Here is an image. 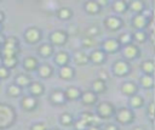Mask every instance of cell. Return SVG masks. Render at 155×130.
I'll return each instance as SVG.
<instances>
[{"label": "cell", "mask_w": 155, "mask_h": 130, "mask_svg": "<svg viewBox=\"0 0 155 130\" xmlns=\"http://www.w3.org/2000/svg\"><path fill=\"white\" fill-rule=\"evenodd\" d=\"M115 107L113 103L108 102V101H102L97 104L96 107V114L101 118V119H109L115 114Z\"/></svg>", "instance_id": "6da1fadb"}, {"label": "cell", "mask_w": 155, "mask_h": 130, "mask_svg": "<svg viewBox=\"0 0 155 130\" xmlns=\"http://www.w3.org/2000/svg\"><path fill=\"white\" fill-rule=\"evenodd\" d=\"M15 112L7 104H0V128H7L15 120Z\"/></svg>", "instance_id": "7a4b0ae2"}, {"label": "cell", "mask_w": 155, "mask_h": 130, "mask_svg": "<svg viewBox=\"0 0 155 130\" xmlns=\"http://www.w3.org/2000/svg\"><path fill=\"white\" fill-rule=\"evenodd\" d=\"M114 117H115L116 121L120 124H131L134 120V114H133L132 109L128 107H122V108L116 109Z\"/></svg>", "instance_id": "3957f363"}, {"label": "cell", "mask_w": 155, "mask_h": 130, "mask_svg": "<svg viewBox=\"0 0 155 130\" xmlns=\"http://www.w3.org/2000/svg\"><path fill=\"white\" fill-rule=\"evenodd\" d=\"M18 52V43L17 39L13 36H10L5 40L4 44V49H2V55L4 57H11V56H16V53Z\"/></svg>", "instance_id": "277c9868"}, {"label": "cell", "mask_w": 155, "mask_h": 130, "mask_svg": "<svg viewBox=\"0 0 155 130\" xmlns=\"http://www.w3.org/2000/svg\"><path fill=\"white\" fill-rule=\"evenodd\" d=\"M131 72V66L127 61L119 60L113 63V73L117 77H125Z\"/></svg>", "instance_id": "5b68a950"}, {"label": "cell", "mask_w": 155, "mask_h": 130, "mask_svg": "<svg viewBox=\"0 0 155 130\" xmlns=\"http://www.w3.org/2000/svg\"><path fill=\"white\" fill-rule=\"evenodd\" d=\"M50 40L52 45H57V46H62L67 43L68 40V34L64 30H54L51 33L50 35Z\"/></svg>", "instance_id": "8992f818"}, {"label": "cell", "mask_w": 155, "mask_h": 130, "mask_svg": "<svg viewBox=\"0 0 155 130\" xmlns=\"http://www.w3.org/2000/svg\"><path fill=\"white\" fill-rule=\"evenodd\" d=\"M120 49V44L116 39H107L102 43V50L105 52V53H115L117 52Z\"/></svg>", "instance_id": "52a82bcc"}, {"label": "cell", "mask_w": 155, "mask_h": 130, "mask_svg": "<svg viewBox=\"0 0 155 130\" xmlns=\"http://www.w3.org/2000/svg\"><path fill=\"white\" fill-rule=\"evenodd\" d=\"M104 26L109 30H117L122 27V19L117 16H109L104 21Z\"/></svg>", "instance_id": "ba28073f"}, {"label": "cell", "mask_w": 155, "mask_h": 130, "mask_svg": "<svg viewBox=\"0 0 155 130\" xmlns=\"http://www.w3.org/2000/svg\"><path fill=\"white\" fill-rule=\"evenodd\" d=\"M24 38L29 44H35L40 40L41 38V32L38 28H28L24 33Z\"/></svg>", "instance_id": "9c48e42d"}, {"label": "cell", "mask_w": 155, "mask_h": 130, "mask_svg": "<svg viewBox=\"0 0 155 130\" xmlns=\"http://www.w3.org/2000/svg\"><path fill=\"white\" fill-rule=\"evenodd\" d=\"M147 24H148V18L143 13L134 15V17L132 18V27L136 30H143L147 27Z\"/></svg>", "instance_id": "30bf717a"}, {"label": "cell", "mask_w": 155, "mask_h": 130, "mask_svg": "<svg viewBox=\"0 0 155 130\" xmlns=\"http://www.w3.org/2000/svg\"><path fill=\"white\" fill-rule=\"evenodd\" d=\"M122 53H124L126 60H133L139 55V49L136 44H130V45H126L124 47Z\"/></svg>", "instance_id": "8fae6325"}, {"label": "cell", "mask_w": 155, "mask_h": 130, "mask_svg": "<svg viewBox=\"0 0 155 130\" xmlns=\"http://www.w3.org/2000/svg\"><path fill=\"white\" fill-rule=\"evenodd\" d=\"M90 61L94 64H102L104 61H105V52L102 50V49H97V50H93L90 55Z\"/></svg>", "instance_id": "7c38bea8"}, {"label": "cell", "mask_w": 155, "mask_h": 130, "mask_svg": "<svg viewBox=\"0 0 155 130\" xmlns=\"http://www.w3.org/2000/svg\"><path fill=\"white\" fill-rule=\"evenodd\" d=\"M137 91H138V86L136 83L133 81H126L121 85V92L126 96H133V95H137Z\"/></svg>", "instance_id": "4fadbf2b"}, {"label": "cell", "mask_w": 155, "mask_h": 130, "mask_svg": "<svg viewBox=\"0 0 155 130\" xmlns=\"http://www.w3.org/2000/svg\"><path fill=\"white\" fill-rule=\"evenodd\" d=\"M50 101L53 104H63L67 101L64 91H62V90H53L51 92V95H50Z\"/></svg>", "instance_id": "5bb4252c"}, {"label": "cell", "mask_w": 155, "mask_h": 130, "mask_svg": "<svg viewBox=\"0 0 155 130\" xmlns=\"http://www.w3.org/2000/svg\"><path fill=\"white\" fill-rule=\"evenodd\" d=\"M21 104H22L23 109H25V111H34L38 106V100L34 96H24L22 98Z\"/></svg>", "instance_id": "9a60e30c"}, {"label": "cell", "mask_w": 155, "mask_h": 130, "mask_svg": "<svg viewBox=\"0 0 155 130\" xmlns=\"http://www.w3.org/2000/svg\"><path fill=\"white\" fill-rule=\"evenodd\" d=\"M82 104H86V106H91V104H94L97 102V94H94L92 90L91 91H85L81 94V97H80Z\"/></svg>", "instance_id": "2e32d148"}, {"label": "cell", "mask_w": 155, "mask_h": 130, "mask_svg": "<svg viewBox=\"0 0 155 130\" xmlns=\"http://www.w3.org/2000/svg\"><path fill=\"white\" fill-rule=\"evenodd\" d=\"M64 94H65V98L67 100L75 101V100H78V98L81 97V94L82 92L78 87H75V86H69V87H67V90L64 91Z\"/></svg>", "instance_id": "e0dca14e"}, {"label": "cell", "mask_w": 155, "mask_h": 130, "mask_svg": "<svg viewBox=\"0 0 155 130\" xmlns=\"http://www.w3.org/2000/svg\"><path fill=\"white\" fill-rule=\"evenodd\" d=\"M84 7H85V11L90 15H97L99 11H101V6L98 5L97 1L94 0H90V1H86L84 4Z\"/></svg>", "instance_id": "ac0fdd59"}, {"label": "cell", "mask_w": 155, "mask_h": 130, "mask_svg": "<svg viewBox=\"0 0 155 130\" xmlns=\"http://www.w3.org/2000/svg\"><path fill=\"white\" fill-rule=\"evenodd\" d=\"M74 61L78 66H85L87 64V62L90 61V57L86 52H84L82 50H79L74 53Z\"/></svg>", "instance_id": "d6986e66"}, {"label": "cell", "mask_w": 155, "mask_h": 130, "mask_svg": "<svg viewBox=\"0 0 155 130\" xmlns=\"http://www.w3.org/2000/svg\"><path fill=\"white\" fill-rule=\"evenodd\" d=\"M29 91H30L31 96L36 97V96H40V95L44 94L45 87H44V85H42L41 83H39V81H33V83H30V85H29Z\"/></svg>", "instance_id": "ffe728a7"}, {"label": "cell", "mask_w": 155, "mask_h": 130, "mask_svg": "<svg viewBox=\"0 0 155 130\" xmlns=\"http://www.w3.org/2000/svg\"><path fill=\"white\" fill-rule=\"evenodd\" d=\"M144 2L140 1V0H132L131 2H128V9L130 11L134 12L136 15H139V13H143L144 11Z\"/></svg>", "instance_id": "44dd1931"}, {"label": "cell", "mask_w": 155, "mask_h": 130, "mask_svg": "<svg viewBox=\"0 0 155 130\" xmlns=\"http://www.w3.org/2000/svg\"><path fill=\"white\" fill-rule=\"evenodd\" d=\"M140 69L144 74H148V75H151L154 72H155V63L153 60H145L140 63Z\"/></svg>", "instance_id": "7402d4cb"}, {"label": "cell", "mask_w": 155, "mask_h": 130, "mask_svg": "<svg viewBox=\"0 0 155 130\" xmlns=\"http://www.w3.org/2000/svg\"><path fill=\"white\" fill-rule=\"evenodd\" d=\"M74 74H75V70H74V68H71L70 66H63V67H61V69H59V77H61L62 79H64V80H70V79H73Z\"/></svg>", "instance_id": "603a6c76"}, {"label": "cell", "mask_w": 155, "mask_h": 130, "mask_svg": "<svg viewBox=\"0 0 155 130\" xmlns=\"http://www.w3.org/2000/svg\"><path fill=\"white\" fill-rule=\"evenodd\" d=\"M107 90V85H105V81L104 80H102V79H99V78H97L96 80H93V83H92V91L94 92V94H103L104 91Z\"/></svg>", "instance_id": "cb8c5ba5"}, {"label": "cell", "mask_w": 155, "mask_h": 130, "mask_svg": "<svg viewBox=\"0 0 155 130\" xmlns=\"http://www.w3.org/2000/svg\"><path fill=\"white\" fill-rule=\"evenodd\" d=\"M38 52L42 57H48V56H51L53 53V45L52 44H48V43L41 44L39 46V49H38Z\"/></svg>", "instance_id": "d4e9b609"}, {"label": "cell", "mask_w": 155, "mask_h": 130, "mask_svg": "<svg viewBox=\"0 0 155 130\" xmlns=\"http://www.w3.org/2000/svg\"><path fill=\"white\" fill-rule=\"evenodd\" d=\"M54 62L56 64L63 67V66H68V62H69V55L64 51H59L58 53H56L54 56Z\"/></svg>", "instance_id": "484cf974"}, {"label": "cell", "mask_w": 155, "mask_h": 130, "mask_svg": "<svg viewBox=\"0 0 155 130\" xmlns=\"http://www.w3.org/2000/svg\"><path fill=\"white\" fill-rule=\"evenodd\" d=\"M38 72H39V75H40V77H42V78H48V77H51V75H52L53 69H52V67H51L50 64L44 63V64L39 66Z\"/></svg>", "instance_id": "4316f807"}, {"label": "cell", "mask_w": 155, "mask_h": 130, "mask_svg": "<svg viewBox=\"0 0 155 130\" xmlns=\"http://www.w3.org/2000/svg\"><path fill=\"white\" fill-rule=\"evenodd\" d=\"M128 9V4L124 0H116L113 2V10L116 13H124Z\"/></svg>", "instance_id": "83f0119b"}, {"label": "cell", "mask_w": 155, "mask_h": 130, "mask_svg": "<svg viewBox=\"0 0 155 130\" xmlns=\"http://www.w3.org/2000/svg\"><path fill=\"white\" fill-rule=\"evenodd\" d=\"M23 66H24V68L27 70H34V69L38 68V60L35 57H33V56H29V57H27L24 60Z\"/></svg>", "instance_id": "f1b7e54d"}, {"label": "cell", "mask_w": 155, "mask_h": 130, "mask_svg": "<svg viewBox=\"0 0 155 130\" xmlns=\"http://www.w3.org/2000/svg\"><path fill=\"white\" fill-rule=\"evenodd\" d=\"M30 78L27 74H18L16 77V85H18L19 87L22 86H29L30 85Z\"/></svg>", "instance_id": "f546056e"}, {"label": "cell", "mask_w": 155, "mask_h": 130, "mask_svg": "<svg viewBox=\"0 0 155 130\" xmlns=\"http://www.w3.org/2000/svg\"><path fill=\"white\" fill-rule=\"evenodd\" d=\"M116 40L119 41V44H120V45L126 46V45L132 44L133 38H132V35H131L130 33H121V34L117 36V39H116Z\"/></svg>", "instance_id": "4dcf8cb0"}, {"label": "cell", "mask_w": 155, "mask_h": 130, "mask_svg": "<svg viewBox=\"0 0 155 130\" xmlns=\"http://www.w3.org/2000/svg\"><path fill=\"white\" fill-rule=\"evenodd\" d=\"M143 104H144V100H143L142 96H139V95L131 96V98H130V106L132 108H140Z\"/></svg>", "instance_id": "1f68e13d"}, {"label": "cell", "mask_w": 155, "mask_h": 130, "mask_svg": "<svg viewBox=\"0 0 155 130\" xmlns=\"http://www.w3.org/2000/svg\"><path fill=\"white\" fill-rule=\"evenodd\" d=\"M57 16H58L61 19L65 21V19H69V18L73 16V11H71V9H69V7H61V9L57 11Z\"/></svg>", "instance_id": "d6a6232c"}, {"label": "cell", "mask_w": 155, "mask_h": 130, "mask_svg": "<svg viewBox=\"0 0 155 130\" xmlns=\"http://www.w3.org/2000/svg\"><path fill=\"white\" fill-rule=\"evenodd\" d=\"M140 85L145 89H151L154 86V78L151 75H148V74H144L142 78H140Z\"/></svg>", "instance_id": "836d02e7"}, {"label": "cell", "mask_w": 155, "mask_h": 130, "mask_svg": "<svg viewBox=\"0 0 155 130\" xmlns=\"http://www.w3.org/2000/svg\"><path fill=\"white\" fill-rule=\"evenodd\" d=\"M59 121H61V124L62 125H64V126H70L71 124H74V118H73V115L70 114V113H62L61 114V118H59Z\"/></svg>", "instance_id": "e575fe53"}, {"label": "cell", "mask_w": 155, "mask_h": 130, "mask_svg": "<svg viewBox=\"0 0 155 130\" xmlns=\"http://www.w3.org/2000/svg\"><path fill=\"white\" fill-rule=\"evenodd\" d=\"M132 38H133V40H134L136 43L142 44V43H145V40H147V33H145L144 30H136V32L133 33Z\"/></svg>", "instance_id": "d590c367"}, {"label": "cell", "mask_w": 155, "mask_h": 130, "mask_svg": "<svg viewBox=\"0 0 155 130\" xmlns=\"http://www.w3.org/2000/svg\"><path fill=\"white\" fill-rule=\"evenodd\" d=\"M7 94H8L10 96H12V97H17V96H19V95L22 94V89H21L18 85L12 84V85L8 86V89H7Z\"/></svg>", "instance_id": "8d00e7d4"}, {"label": "cell", "mask_w": 155, "mask_h": 130, "mask_svg": "<svg viewBox=\"0 0 155 130\" xmlns=\"http://www.w3.org/2000/svg\"><path fill=\"white\" fill-rule=\"evenodd\" d=\"M2 62H4V67H6V68H12V67H15V66L17 64V58H16V56L4 57Z\"/></svg>", "instance_id": "74e56055"}, {"label": "cell", "mask_w": 155, "mask_h": 130, "mask_svg": "<svg viewBox=\"0 0 155 130\" xmlns=\"http://www.w3.org/2000/svg\"><path fill=\"white\" fill-rule=\"evenodd\" d=\"M99 33V28L97 27V26H91L88 29H87V36L88 38H94L97 34Z\"/></svg>", "instance_id": "f35d334b"}, {"label": "cell", "mask_w": 155, "mask_h": 130, "mask_svg": "<svg viewBox=\"0 0 155 130\" xmlns=\"http://www.w3.org/2000/svg\"><path fill=\"white\" fill-rule=\"evenodd\" d=\"M87 128H88V125L85 121H82L81 119H79L78 121H74V129L75 130H86Z\"/></svg>", "instance_id": "ab89813d"}, {"label": "cell", "mask_w": 155, "mask_h": 130, "mask_svg": "<svg viewBox=\"0 0 155 130\" xmlns=\"http://www.w3.org/2000/svg\"><path fill=\"white\" fill-rule=\"evenodd\" d=\"M30 130H47V126L44 123H35L31 125Z\"/></svg>", "instance_id": "60d3db41"}, {"label": "cell", "mask_w": 155, "mask_h": 130, "mask_svg": "<svg viewBox=\"0 0 155 130\" xmlns=\"http://www.w3.org/2000/svg\"><path fill=\"white\" fill-rule=\"evenodd\" d=\"M93 43H94V41H93L92 38L86 36L85 39H82V46H84V47H87V49H88V47H91V46L93 45Z\"/></svg>", "instance_id": "b9f144b4"}, {"label": "cell", "mask_w": 155, "mask_h": 130, "mask_svg": "<svg viewBox=\"0 0 155 130\" xmlns=\"http://www.w3.org/2000/svg\"><path fill=\"white\" fill-rule=\"evenodd\" d=\"M8 74H10V72H8V68H6V67L1 66V67H0V79L7 78V77H8Z\"/></svg>", "instance_id": "7bdbcfd3"}, {"label": "cell", "mask_w": 155, "mask_h": 130, "mask_svg": "<svg viewBox=\"0 0 155 130\" xmlns=\"http://www.w3.org/2000/svg\"><path fill=\"white\" fill-rule=\"evenodd\" d=\"M103 130H119V128L115 125V124H105L104 126H103Z\"/></svg>", "instance_id": "ee69618b"}, {"label": "cell", "mask_w": 155, "mask_h": 130, "mask_svg": "<svg viewBox=\"0 0 155 130\" xmlns=\"http://www.w3.org/2000/svg\"><path fill=\"white\" fill-rule=\"evenodd\" d=\"M98 78L105 81V80L108 79V74H107L105 72H103V70H101V72H99V74H98Z\"/></svg>", "instance_id": "f6af8a7d"}, {"label": "cell", "mask_w": 155, "mask_h": 130, "mask_svg": "<svg viewBox=\"0 0 155 130\" xmlns=\"http://www.w3.org/2000/svg\"><path fill=\"white\" fill-rule=\"evenodd\" d=\"M86 130H102V129H101L98 125H90Z\"/></svg>", "instance_id": "bcb514c9"}, {"label": "cell", "mask_w": 155, "mask_h": 130, "mask_svg": "<svg viewBox=\"0 0 155 130\" xmlns=\"http://www.w3.org/2000/svg\"><path fill=\"white\" fill-rule=\"evenodd\" d=\"M97 2H98V5L102 7V6H104V5H108V1H105V0H97Z\"/></svg>", "instance_id": "7dc6e473"}, {"label": "cell", "mask_w": 155, "mask_h": 130, "mask_svg": "<svg viewBox=\"0 0 155 130\" xmlns=\"http://www.w3.org/2000/svg\"><path fill=\"white\" fill-rule=\"evenodd\" d=\"M4 21V13L0 11V24H1V22Z\"/></svg>", "instance_id": "c3c4849f"}, {"label": "cell", "mask_w": 155, "mask_h": 130, "mask_svg": "<svg viewBox=\"0 0 155 130\" xmlns=\"http://www.w3.org/2000/svg\"><path fill=\"white\" fill-rule=\"evenodd\" d=\"M133 130H144V129H143L142 126H136V128H134Z\"/></svg>", "instance_id": "681fc988"}, {"label": "cell", "mask_w": 155, "mask_h": 130, "mask_svg": "<svg viewBox=\"0 0 155 130\" xmlns=\"http://www.w3.org/2000/svg\"><path fill=\"white\" fill-rule=\"evenodd\" d=\"M154 53H155V45H154Z\"/></svg>", "instance_id": "f907efd6"}, {"label": "cell", "mask_w": 155, "mask_h": 130, "mask_svg": "<svg viewBox=\"0 0 155 130\" xmlns=\"http://www.w3.org/2000/svg\"><path fill=\"white\" fill-rule=\"evenodd\" d=\"M52 130H59V129H52Z\"/></svg>", "instance_id": "816d5d0a"}, {"label": "cell", "mask_w": 155, "mask_h": 130, "mask_svg": "<svg viewBox=\"0 0 155 130\" xmlns=\"http://www.w3.org/2000/svg\"><path fill=\"white\" fill-rule=\"evenodd\" d=\"M0 29H1V24H0Z\"/></svg>", "instance_id": "f5cc1de1"}, {"label": "cell", "mask_w": 155, "mask_h": 130, "mask_svg": "<svg viewBox=\"0 0 155 130\" xmlns=\"http://www.w3.org/2000/svg\"><path fill=\"white\" fill-rule=\"evenodd\" d=\"M154 118H155V114H154Z\"/></svg>", "instance_id": "db71d44e"}]
</instances>
